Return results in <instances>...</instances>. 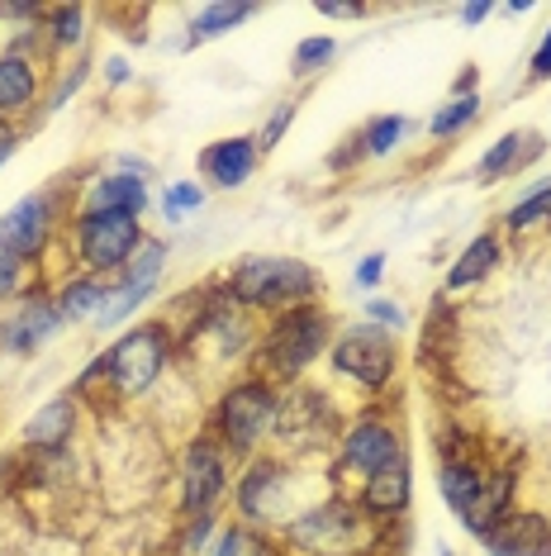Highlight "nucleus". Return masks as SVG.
<instances>
[{
	"label": "nucleus",
	"instance_id": "1",
	"mask_svg": "<svg viewBox=\"0 0 551 556\" xmlns=\"http://www.w3.org/2000/svg\"><path fill=\"white\" fill-rule=\"evenodd\" d=\"M171 348H177V338H171V324L167 319H148V324L124 328V338H115V343H110L81 371L77 390L105 386V400L110 404H124V400L148 395V390L162 381V371H167Z\"/></svg>",
	"mask_w": 551,
	"mask_h": 556
},
{
	"label": "nucleus",
	"instance_id": "2",
	"mask_svg": "<svg viewBox=\"0 0 551 556\" xmlns=\"http://www.w3.org/2000/svg\"><path fill=\"white\" fill-rule=\"evenodd\" d=\"M333 338H337V328L323 305H299V309L276 314L267 324V333L257 338V376L271 381L276 390L299 386V376L333 348Z\"/></svg>",
	"mask_w": 551,
	"mask_h": 556
},
{
	"label": "nucleus",
	"instance_id": "3",
	"mask_svg": "<svg viewBox=\"0 0 551 556\" xmlns=\"http://www.w3.org/2000/svg\"><path fill=\"white\" fill-rule=\"evenodd\" d=\"M375 538H381V528H371V518L343 495L305 504L276 533L285 556H367L375 547Z\"/></svg>",
	"mask_w": 551,
	"mask_h": 556
},
{
	"label": "nucleus",
	"instance_id": "4",
	"mask_svg": "<svg viewBox=\"0 0 551 556\" xmlns=\"http://www.w3.org/2000/svg\"><path fill=\"white\" fill-rule=\"evenodd\" d=\"M223 290L243 305L247 314L253 309H299V305H315V295L323 290V276L299 257H243L229 271Z\"/></svg>",
	"mask_w": 551,
	"mask_h": 556
},
{
	"label": "nucleus",
	"instance_id": "5",
	"mask_svg": "<svg viewBox=\"0 0 551 556\" xmlns=\"http://www.w3.org/2000/svg\"><path fill=\"white\" fill-rule=\"evenodd\" d=\"M276 414H281V390L261 376H247L223 390V400L215 404V433L223 442V452L253 457V452L276 433Z\"/></svg>",
	"mask_w": 551,
	"mask_h": 556
},
{
	"label": "nucleus",
	"instance_id": "6",
	"mask_svg": "<svg viewBox=\"0 0 551 556\" xmlns=\"http://www.w3.org/2000/svg\"><path fill=\"white\" fill-rule=\"evenodd\" d=\"M291 457H319V452L337 447L343 438V414L337 404L315 386H285L281 390V414H276V433Z\"/></svg>",
	"mask_w": 551,
	"mask_h": 556
},
{
	"label": "nucleus",
	"instance_id": "7",
	"mask_svg": "<svg viewBox=\"0 0 551 556\" xmlns=\"http://www.w3.org/2000/svg\"><path fill=\"white\" fill-rule=\"evenodd\" d=\"M233 495H238V518L271 538L299 514L295 509V471L281 457H253L247 471L238 476Z\"/></svg>",
	"mask_w": 551,
	"mask_h": 556
},
{
	"label": "nucleus",
	"instance_id": "8",
	"mask_svg": "<svg viewBox=\"0 0 551 556\" xmlns=\"http://www.w3.org/2000/svg\"><path fill=\"white\" fill-rule=\"evenodd\" d=\"M143 238L148 233H143V224H138V214H86V210H77V219H72V248H77L81 271H91V276L124 271Z\"/></svg>",
	"mask_w": 551,
	"mask_h": 556
},
{
	"label": "nucleus",
	"instance_id": "9",
	"mask_svg": "<svg viewBox=\"0 0 551 556\" xmlns=\"http://www.w3.org/2000/svg\"><path fill=\"white\" fill-rule=\"evenodd\" d=\"M329 362L343 381H353L361 390H385L399 371V338L390 333V328L353 324L333 338Z\"/></svg>",
	"mask_w": 551,
	"mask_h": 556
},
{
	"label": "nucleus",
	"instance_id": "10",
	"mask_svg": "<svg viewBox=\"0 0 551 556\" xmlns=\"http://www.w3.org/2000/svg\"><path fill=\"white\" fill-rule=\"evenodd\" d=\"M399 457H409L405 433H399L390 419H381V414H361V419L347 424L343 438H337V476L371 480L375 471H385V466Z\"/></svg>",
	"mask_w": 551,
	"mask_h": 556
},
{
	"label": "nucleus",
	"instance_id": "11",
	"mask_svg": "<svg viewBox=\"0 0 551 556\" xmlns=\"http://www.w3.org/2000/svg\"><path fill=\"white\" fill-rule=\"evenodd\" d=\"M57 328H62V314H57L53 290L29 286L15 305H5V314H0V352H10V357L39 352L43 343H53Z\"/></svg>",
	"mask_w": 551,
	"mask_h": 556
},
{
	"label": "nucleus",
	"instance_id": "12",
	"mask_svg": "<svg viewBox=\"0 0 551 556\" xmlns=\"http://www.w3.org/2000/svg\"><path fill=\"white\" fill-rule=\"evenodd\" d=\"M62 214H57V195L53 191H34L15 200L5 214H0V243L15 248L24 262H39L48 243H53Z\"/></svg>",
	"mask_w": 551,
	"mask_h": 556
},
{
	"label": "nucleus",
	"instance_id": "13",
	"mask_svg": "<svg viewBox=\"0 0 551 556\" xmlns=\"http://www.w3.org/2000/svg\"><path fill=\"white\" fill-rule=\"evenodd\" d=\"M229 490V462H223L219 438H191L181 457V509L185 514H209Z\"/></svg>",
	"mask_w": 551,
	"mask_h": 556
},
{
	"label": "nucleus",
	"instance_id": "14",
	"mask_svg": "<svg viewBox=\"0 0 551 556\" xmlns=\"http://www.w3.org/2000/svg\"><path fill=\"white\" fill-rule=\"evenodd\" d=\"M413 500V471H409V457L390 462L385 471H375L371 480H361L357 490V509L371 518V523H390V518H399L409 509Z\"/></svg>",
	"mask_w": 551,
	"mask_h": 556
},
{
	"label": "nucleus",
	"instance_id": "15",
	"mask_svg": "<svg viewBox=\"0 0 551 556\" xmlns=\"http://www.w3.org/2000/svg\"><path fill=\"white\" fill-rule=\"evenodd\" d=\"M257 138H219V143H209L205 153H200V172H205L209 186H219V191H238V186H247V176L257 172Z\"/></svg>",
	"mask_w": 551,
	"mask_h": 556
},
{
	"label": "nucleus",
	"instance_id": "16",
	"mask_svg": "<svg viewBox=\"0 0 551 556\" xmlns=\"http://www.w3.org/2000/svg\"><path fill=\"white\" fill-rule=\"evenodd\" d=\"M77 424H81L77 400H72V395L48 400V404H39V409L29 414L20 442H24V447H34V452H57V447H67V438L77 433Z\"/></svg>",
	"mask_w": 551,
	"mask_h": 556
},
{
	"label": "nucleus",
	"instance_id": "17",
	"mask_svg": "<svg viewBox=\"0 0 551 556\" xmlns=\"http://www.w3.org/2000/svg\"><path fill=\"white\" fill-rule=\"evenodd\" d=\"M81 210H86V214H143V210H148V186H143V176H133V172H110V176H100V181L86 186Z\"/></svg>",
	"mask_w": 551,
	"mask_h": 556
},
{
	"label": "nucleus",
	"instance_id": "18",
	"mask_svg": "<svg viewBox=\"0 0 551 556\" xmlns=\"http://www.w3.org/2000/svg\"><path fill=\"white\" fill-rule=\"evenodd\" d=\"M39 67L24 53H0V119L15 124L20 115H29L34 100H39Z\"/></svg>",
	"mask_w": 551,
	"mask_h": 556
},
{
	"label": "nucleus",
	"instance_id": "19",
	"mask_svg": "<svg viewBox=\"0 0 551 556\" xmlns=\"http://www.w3.org/2000/svg\"><path fill=\"white\" fill-rule=\"evenodd\" d=\"M542 134H528V129H513L504 134L499 143L485 153L480 162H475V181H499V176H513V172H523L528 162L542 153Z\"/></svg>",
	"mask_w": 551,
	"mask_h": 556
},
{
	"label": "nucleus",
	"instance_id": "20",
	"mask_svg": "<svg viewBox=\"0 0 551 556\" xmlns=\"http://www.w3.org/2000/svg\"><path fill=\"white\" fill-rule=\"evenodd\" d=\"M53 300H57L62 324H86V319H100V309H105V300H110V286L91 271H77L67 286L53 290Z\"/></svg>",
	"mask_w": 551,
	"mask_h": 556
},
{
	"label": "nucleus",
	"instance_id": "21",
	"mask_svg": "<svg viewBox=\"0 0 551 556\" xmlns=\"http://www.w3.org/2000/svg\"><path fill=\"white\" fill-rule=\"evenodd\" d=\"M499 238L495 233H480L475 243H466V252L452 262V271H447V290H466V286H475V281H485L495 267H499Z\"/></svg>",
	"mask_w": 551,
	"mask_h": 556
},
{
	"label": "nucleus",
	"instance_id": "22",
	"mask_svg": "<svg viewBox=\"0 0 551 556\" xmlns=\"http://www.w3.org/2000/svg\"><path fill=\"white\" fill-rule=\"evenodd\" d=\"M209 556H285V552H281V542H276L271 533H261V528L238 518L233 528H223L219 533V542H215V552Z\"/></svg>",
	"mask_w": 551,
	"mask_h": 556
},
{
	"label": "nucleus",
	"instance_id": "23",
	"mask_svg": "<svg viewBox=\"0 0 551 556\" xmlns=\"http://www.w3.org/2000/svg\"><path fill=\"white\" fill-rule=\"evenodd\" d=\"M81 39H86V10L81 5H53V10H43V43H48V53L77 48Z\"/></svg>",
	"mask_w": 551,
	"mask_h": 556
},
{
	"label": "nucleus",
	"instance_id": "24",
	"mask_svg": "<svg viewBox=\"0 0 551 556\" xmlns=\"http://www.w3.org/2000/svg\"><path fill=\"white\" fill-rule=\"evenodd\" d=\"M157 295V286H148V281H129V276H119V286L110 290V300H105V309H100V328H119L129 314L143 305V300H153Z\"/></svg>",
	"mask_w": 551,
	"mask_h": 556
},
{
	"label": "nucleus",
	"instance_id": "25",
	"mask_svg": "<svg viewBox=\"0 0 551 556\" xmlns=\"http://www.w3.org/2000/svg\"><path fill=\"white\" fill-rule=\"evenodd\" d=\"M243 20H253V5H223V0H215V5H205L191 24V43H205V39H219V34L238 29Z\"/></svg>",
	"mask_w": 551,
	"mask_h": 556
},
{
	"label": "nucleus",
	"instance_id": "26",
	"mask_svg": "<svg viewBox=\"0 0 551 556\" xmlns=\"http://www.w3.org/2000/svg\"><path fill=\"white\" fill-rule=\"evenodd\" d=\"M480 119V96H452L443 110L428 119V134L433 138H457L461 129H471V124Z\"/></svg>",
	"mask_w": 551,
	"mask_h": 556
},
{
	"label": "nucleus",
	"instance_id": "27",
	"mask_svg": "<svg viewBox=\"0 0 551 556\" xmlns=\"http://www.w3.org/2000/svg\"><path fill=\"white\" fill-rule=\"evenodd\" d=\"M405 129H409L405 115H381V119H371L367 129L357 134V148H361L367 157H385V153H395V148H399Z\"/></svg>",
	"mask_w": 551,
	"mask_h": 556
},
{
	"label": "nucleus",
	"instance_id": "28",
	"mask_svg": "<svg viewBox=\"0 0 551 556\" xmlns=\"http://www.w3.org/2000/svg\"><path fill=\"white\" fill-rule=\"evenodd\" d=\"M504 224L513 233H528V229H537V224H551V181H542V191H533L523 205H513L504 214Z\"/></svg>",
	"mask_w": 551,
	"mask_h": 556
},
{
	"label": "nucleus",
	"instance_id": "29",
	"mask_svg": "<svg viewBox=\"0 0 551 556\" xmlns=\"http://www.w3.org/2000/svg\"><path fill=\"white\" fill-rule=\"evenodd\" d=\"M333 58H337V39H329V34H315V39H305L295 48L291 72H295V77H315V72H323Z\"/></svg>",
	"mask_w": 551,
	"mask_h": 556
},
{
	"label": "nucleus",
	"instance_id": "30",
	"mask_svg": "<svg viewBox=\"0 0 551 556\" xmlns=\"http://www.w3.org/2000/svg\"><path fill=\"white\" fill-rule=\"evenodd\" d=\"M24 271H29V262H24L15 248L0 243V305H15L24 290H29L24 286Z\"/></svg>",
	"mask_w": 551,
	"mask_h": 556
},
{
	"label": "nucleus",
	"instance_id": "31",
	"mask_svg": "<svg viewBox=\"0 0 551 556\" xmlns=\"http://www.w3.org/2000/svg\"><path fill=\"white\" fill-rule=\"evenodd\" d=\"M205 205V186H195V181H171L167 186V200H162V214L167 219H181V214H191Z\"/></svg>",
	"mask_w": 551,
	"mask_h": 556
},
{
	"label": "nucleus",
	"instance_id": "32",
	"mask_svg": "<svg viewBox=\"0 0 551 556\" xmlns=\"http://www.w3.org/2000/svg\"><path fill=\"white\" fill-rule=\"evenodd\" d=\"M291 119H295V105H291V100H285V105H276V115L261 124V134H257V153H271V148L285 138V129H291Z\"/></svg>",
	"mask_w": 551,
	"mask_h": 556
},
{
	"label": "nucleus",
	"instance_id": "33",
	"mask_svg": "<svg viewBox=\"0 0 551 556\" xmlns=\"http://www.w3.org/2000/svg\"><path fill=\"white\" fill-rule=\"evenodd\" d=\"M209 542H215V509H209V514H191V523H185V533H181V547L185 552H205Z\"/></svg>",
	"mask_w": 551,
	"mask_h": 556
},
{
	"label": "nucleus",
	"instance_id": "34",
	"mask_svg": "<svg viewBox=\"0 0 551 556\" xmlns=\"http://www.w3.org/2000/svg\"><path fill=\"white\" fill-rule=\"evenodd\" d=\"M367 319L375 328H390V333H399V328H405V309L390 305V300H367Z\"/></svg>",
	"mask_w": 551,
	"mask_h": 556
},
{
	"label": "nucleus",
	"instance_id": "35",
	"mask_svg": "<svg viewBox=\"0 0 551 556\" xmlns=\"http://www.w3.org/2000/svg\"><path fill=\"white\" fill-rule=\"evenodd\" d=\"M381 276H385V257H381V252H371V257H361V267H357L353 281H357L361 290H371L375 281H381Z\"/></svg>",
	"mask_w": 551,
	"mask_h": 556
},
{
	"label": "nucleus",
	"instance_id": "36",
	"mask_svg": "<svg viewBox=\"0 0 551 556\" xmlns=\"http://www.w3.org/2000/svg\"><path fill=\"white\" fill-rule=\"evenodd\" d=\"M528 77H533V81H547V77H551V29H547V39L537 43V53H533V62H528Z\"/></svg>",
	"mask_w": 551,
	"mask_h": 556
},
{
	"label": "nucleus",
	"instance_id": "37",
	"mask_svg": "<svg viewBox=\"0 0 551 556\" xmlns=\"http://www.w3.org/2000/svg\"><path fill=\"white\" fill-rule=\"evenodd\" d=\"M86 81V67H72V77L67 81H62L57 86V96L53 100H48V110H57V105H67V100H72V91H77V86Z\"/></svg>",
	"mask_w": 551,
	"mask_h": 556
},
{
	"label": "nucleus",
	"instance_id": "38",
	"mask_svg": "<svg viewBox=\"0 0 551 556\" xmlns=\"http://www.w3.org/2000/svg\"><path fill=\"white\" fill-rule=\"evenodd\" d=\"M15 148H20V129H15V124L0 119V167H5V162L15 157Z\"/></svg>",
	"mask_w": 551,
	"mask_h": 556
},
{
	"label": "nucleus",
	"instance_id": "39",
	"mask_svg": "<svg viewBox=\"0 0 551 556\" xmlns=\"http://www.w3.org/2000/svg\"><path fill=\"white\" fill-rule=\"evenodd\" d=\"M319 15H323V20H361L367 10H361V5H329V0H323Z\"/></svg>",
	"mask_w": 551,
	"mask_h": 556
},
{
	"label": "nucleus",
	"instance_id": "40",
	"mask_svg": "<svg viewBox=\"0 0 551 556\" xmlns=\"http://www.w3.org/2000/svg\"><path fill=\"white\" fill-rule=\"evenodd\" d=\"M105 81H110V86L129 81V62H124V58H110V62H105Z\"/></svg>",
	"mask_w": 551,
	"mask_h": 556
},
{
	"label": "nucleus",
	"instance_id": "41",
	"mask_svg": "<svg viewBox=\"0 0 551 556\" xmlns=\"http://www.w3.org/2000/svg\"><path fill=\"white\" fill-rule=\"evenodd\" d=\"M485 15H490V5H485V0H475V5L461 10V24H480Z\"/></svg>",
	"mask_w": 551,
	"mask_h": 556
}]
</instances>
